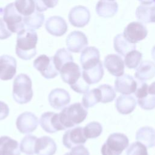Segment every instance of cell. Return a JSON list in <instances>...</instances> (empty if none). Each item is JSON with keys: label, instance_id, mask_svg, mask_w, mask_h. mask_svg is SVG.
Returning <instances> with one entry per match:
<instances>
[{"label": "cell", "instance_id": "45", "mask_svg": "<svg viewBox=\"0 0 155 155\" xmlns=\"http://www.w3.org/2000/svg\"><path fill=\"white\" fill-rule=\"evenodd\" d=\"M142 4H151L155 2V0H139Z\"/></svg>", "mask_w": 155, "mask_h": 155}, {"label": "cell", "instance_id": "35", "mask_svg": "<svg viewBox=\"0 0 155 155\" xmlns=\"http://www.w3.org/2000/svg\"><path fill=\"white\" fill-rule=\"evenodd\" d=\"M142 58V54L136 50L128 52L124 59V63L126 67L128 68H136L140 63Z\"/></svg>", "mask_w": 155, "mask_h": 155}, {"label": "cell", "instance_id": "28", "mask_svg": "<svg viewBox=\"0 0 155 155\" xmlns=\"http://www.w3.org/2000/svg\"><path fill=\"white\" fill-rule=\"evenodd\" d=\"M114 50L119 54L125 56L128 52L136 49V44L129 42L123 34L117 35L113 41Z\"/></svg>", "mask_w": 155, "mask_h": 155}, {"label": "cell", "instance_id": "1", "mask_svg": "<svg viewBox=\"0 0 155 155\" xmlns=\"http://www.w3.org/2000/svg\"><path fill=\"white\" fill-rule=\"evenodd\" d=\"M38 35L36 32L30 28H24L18 33L16 54L23 60H30L36 54V44Z\"/></svg>", "mask_w": 155, "mask_h": 155}, {"label": "cell", "instance_id": "2", "mask_svg": "<svg viewBox=\"0 0 155 155\" xmlns=\"http://www.w3.org/2000/svg\"><path fill=\"white\" fill-rule=\"evenodd\" d=\"M59 114L61 124L65 130L82 122L86 119L88 111L82 104L76 102L64 107Z\"/></svg>", "mask_w": 155, "mask_h": 155}, {"label": "cell", "instance_id": "30", "mask_svg": "<svg viewBox=\"0 0 155 155\" xmlns=\"http://www.w3.org/2000/svg\"><path fill=\"white\" fill-rule=\"evenodd\" d=\"M101 95L100 90L98 88H93L85 93L82 99V104L86 108H90L94 106L98 102H101Z\"/></svg>", "mask_w": 155, "mask_h": 155}, {"label": "cell", "instance_id": "7", "mask_svg": "<svg viewBox=\"0 0 155 155\" xmlns=\"http://www.w3.org/2000/svg\"><path fill=\"white\" fill-rule=\"evenodd\" d=\"M87 138L84 132V127H76L66 131L62 137V143L68 149L82 145L86 142Z\"/></svg>", "mask_w": 155, "mask_h": 155}, {"label": "cell", "instance_id": "31", "mask_svg": "<svg viewBox=\"0 0 155 155\" xmlns=\"http://www.w3.org/2000/svg\"><path fill=\"white\" fill-rule=\"evenodd\" d=\"M73 61L71 54L65 48H62L58 50L53 56V62L58 71L67 62Z\"/></svg>", "mask_w": 155, "mask_h": 155}, {"label": "cell", "instance_id": "9", "mask_svg": "<svg viewBox=\"0 0 155 155\" xmlns=\"http://www.w3.org/2000/svg\"><path fill=\"white\" fill-rule=\"evenodd\" d=\"M148 34L146 27L141 22H132L128 24L124 31V37L130 42L136 44L144 39Z\"/></svg>", "mask_w": 155, "mask_h": 155}, {"label": "cell", "instance_id": "33", "mask_svg": "<svg viewBox=\"0 0 155 155\" xmlns=\"http://www.w3.org/2000/svg\"><path fill=\"white\" fill-rule=\"evenodd\" d=\"M37 137L35 136L28 134L25 136L21 141L20 151L27 155L35 154V145Z\"/></svg>", "mask_w": 155, "mask_h": 155}, {"label": "cell", "instance_id": "36", "mask_svg": "<svg viewBox=\"0 0 155 155\" xmlns=\"http://www.w3.org/2000/svg\"><path fill=\"white\" fill-rule=\"evenodd\" d=\"M101 91V101L103 104L112 102L116 97V93L114 88L110 85L102 84L97 87Z\"/></svg>", "mask_w": 155, "mask_h": 155}, {"label": "cell", "instance_id": "37", "mask_svg": "<svg viewBox=\"0 0 155 155\" xmlns=\"http://www.w3.org/2000/svg\"><path fill=\"white\" fill-rule=\"evenodd\" d=\"M126 155H148L147 147L140 142L132 143L126 151Z\"/></svg>", "mask_w": 155, "mask_h": 155}, {"label": "cell", "instance_id": "12", "mask_svg": "<svg viewBox=\"0 0 155 155\" xmlns=\"http://www.w3.org/2000/svg\"><path fill=\"white\" fill-rule=\"evenodd\" d=\"M90 19V11L87 7L82 5L74 7L68 14L69 22L76 27H84L88 24Z\"/></svg>", "mask_w": 155, "mask_h": 155}, {"label": "cell", "instance_id": "23", "mask_svg": "<svg viewBox=\"0 0 155 155\" xmlns=\"http://www.w3.org/2000/svg\"><path fill=\"white\" fill-rule=\"evenodd\" d=\"M118 5L114 1L100 0L96 5V12L101 17L110 18L117 12Z\"/></svg>", "mask_w": 155, "mask_h": 155}, {"label": "cell", "instance_id": "11", "mask_svg": "<svg viewBox=\"0 0 155 155\" xmlns=\"http://www.w3.org/2000/svg\"><path fill=\"white\" fill-rule=\"evenodd\" d=\"M39 124L42 128L48 133L64 130L60 122L59 113L51 111L44 113L40 117Z\"/></svg>", "mask_w": 155, "mask_h": 155}, {"label": "cell", "instance_id": "16", "mask_svg": "<svg viewBox=\"0 0 155 155\" xmlns=\"http://www.w3.org/2000/svg\"><path fill=\"white\" fill-rule=\"evenodd\" d=\"M104 67L108 71L114 76H120L124 73L125 63L122 58L116 54H110L105 56Z\"/></svg>", "mask_w": 155, "mask_h": 155}, {"label": "cell", "instance_id": "24", "mask_svg": "<svg viewBox=\"0 0 155 155\" xmlns=\"http://www.w3.org/2000/svg\"><path fill=\"white\" fill-rule=\"evenodd\" d=\"M134 76L142 81L152 79L155 76V64L150 61H142L136 69Z\"/></svg>", "mask_w": 155, "mask_h": 155}, {"label": "cell", "instance_id": "21", "mask_svg": "<svg viewBox=\"0 0 155 155\" xmlns=\"http://www.w3.org/2000/svg\"><path fill=\"white\" fill-rule=\"evenodd\" d=\"M115 106L119 113L122 114H128L135 109L136 101L132 96L122 94L116 99Z\"/></svg>", "mask_w": 155, "mask_h": 155}, {"label": "cell", "instance_id": "20", "mask_svg": "<svg viewBox=\"0 0 155 155\" xmlns=\"http://www.w3.org/2000/svg\"><path fill=\"white\" fill-rule=\"evenodd\" d=\"M45 27L50 34L55 36H61L67 31V24L65 20L59 16L49 18L45 22Z\"/></svg>", "mask_w": 155, "mask_h": 155}, {"label": "cell", "instance_id": "3", "mask_svg": "<svg viewBox=\"0 0 155 155\" xmlns=\"http://www.w3.org/2000/svg\"><path fill=\"white\" fill-rule=\"evenodd\" d=\"M33 96L32 82L26 74L21 73L16 76L13 84L12 96L15 101L19 104L29 102Z\"/></svg>", "mask_w": 155, "mask_h": 155}, {"label": "cell", "instance_id": "13", "mask_svg": "<svg viewBox=\"0 0 155 155\" xmlns=\"http://www.w3.org/2000/svg\"><path fill=\"white\" fill-rule=\"evenodd\" d=\"M66 44L68 51L73 53H79L87 47L88 39L83 32L73 31L67 36Z\"/></svg>", "mask_w": 155, "mask_h": 155}, {"label": "cell", "instance_id": "40", "mask_svg": "<svg viewBox=\"0 0 155 155\" xmlns=\"http://www.w3.org/2000/svg\"><path fill=\"white\" fill-rule=\"evenodd\" d=\"M148 94V85L143 81H139L137 82V86L134 92V94L137 99L145 97Z\"/></svg>", "mask_w": 155, "mask_h": 155}, {"label": "cell", "instance_id": "10", "mask_svg": "<svg viewBox=\"0 0 155 155\" xmlns=\"http://www.w3.org/2000/svg\"><path fill=\"white\" fill-rule=\"evenodd\" d=\"M62 81L70 87L74 85L82 76L79 66L73 61L65 64L59 70Z\"/></svg>", "mask_w": 155, "mask_h": 155}, {"label": "cell", "instance_id": "17", "mask_svg": "<svg viewBox=\"0 0 155 155\" xmlns=\"http://www.w3.org/2000/svg\"><path fill=\"white\" fill-rule=\"evenodd\" d=\"M137 82L130 74H125L115 79V90L122 94H130L136 91Z\"/></svg>", "mask_w": 155, "mask_h": 155}, {"label": "cell", "instance_id": "42", "mask_svg": "<svg viewBox=\"0 0 155 155\" xmlns=\"http://www.w3.org/2000/svg\"><path fill=\"white\" fill-rule=\"evenodd\" d=\"M12 34L3 19L0 18V39H5L9 38Z\"/></svg>", "mask_w": 155, "mask_h": 155}, {"label": "cell", "instance_id": "5", "mask_svg": "<svg viewBox=\"0 0 155 155\" xmlns=\"http://www.w3.org/2000/svg\"><path fill=\"white\" fill-rule=\"evenodd\" d=\"M3 19L12 33H18L24 28V17L17 11L14 3H10L4 9Z\"/></svg>", "mask_w": 155, "mask_h": 155}, {"label": "cell", "instance_id": "25", "mask_svg": "<svg viewBox=\"0 0 155 155\" xmlns=\"http://www.w3.org/2000/svg\"><path fill=\"white\" fill-rule=\"evenodd\" d=\"M18 141L9 136L0 137V155H20Z\"/></svg>", "mask_w": 155, "mask_h": 155}, {"label": "cell", "instance_id": "26", "mask_svg": "<svg viewBox=\"0 0 155 155\" xmlns=\"http://www.w3.org/2000/svg\"><path fill=\"white\" fill-rule=\"evenodd\" d=\"M136 16L142 22L155 23V2L138 6L136 10Z\"/></svg>", "mask_w": 155, "mask_h": 155}, {"label": "cell", "instance_id": "15", "mask_svg": "<svg viewBox=\"0 0 155 155\" xmlns=\"http://www.w3.org/2000/svg\"><path fill=\"white\" fill-rule=\"evenodd\" d=\"M17 62L15 58L4 54L0 56V79H12L16 73Z\"/></svg>", "mask_w": 155, "mask_h": 155}, {"label": "cell", "instance_id": "43", "mask_svg": "<svg viewBox=\"0 0 155 155\" xmlns=\"http://www.w3.org/2000/svg\"><path fill=\"white\" fill-rule=\"evenodd\" d=\"M9 114V108L7 104L0 101V120L5 119Z\"/></svg>", "mask_w": 155, "mask_h": 155}, {"label": "cell", "instance_id": "14", "mask_svg": "<svg viewBox=\"0 0 155 155\" xmlns=\"http://www.w3.org/2000/svg\"><path fill=\"white\" fill-rule=\"evenodd\" d=\"M48 99L51 107L57 110H62L70 102L71 100L69 93L60 88L51 90L48 94Z\"/></svg>", "mask_w": 155, "mask_h": 155}, {"label": "cell", "instance_id": "41", "mask_svg": "<svg viewBox=\"0 0 155 155\" xmlns=\"http://www.w3.org/2000/svg\"><path fill=\"white\" fill-rule=\"evenodd\" d=\"M64 155H90V153L86 147L81 145L72 148L70 151Z\"/></svg>", "mask_w": 155, "mask_h": 155}, {"label": "cell", "instance_id": "8", "mask_svg": "<svg viewBox=\"0 0 155 155\" xmlns=\"http://www.w3.org/2000/svg\"><path fill=\"white\" fill-rule=\"evenodd\" d=\"M39 124L38 119L31 112L25 111L18 116L16 125L18 131L22 134H28L34 131Z\"/></svg>", "mask_w": 155, "mask_h": 155}, {"label": "cell", "instance_id": "32", "mask_svg": "<svg viewBox=\"0 0 155 155\" xmlns=\"http://www.w3.org/2000/svg\"><path fill=\"white\" fill-rule=\"evenodd\" d=\"M17 11L22 16L30 15L35 12V3L33 0H16L14 2Z\"/></svg>", "mask_w": 155, "mask_h": 155}, {"label": "cell", "instance_id": "18", "mask_svg": "<svg viewBox=\"0 0 155 155\" xmlns=\"http://www.w3.org/2000/svg\"><path fill=\"white\" fill-rule=\"evenodd\" d=\"M100 61V53L97 48L88 47L82 50L80 57V62L83 70L93 68Z\"/></svg>", "mask_w": 155, "mask_h": 155}, {"label": "cell", "instance_id": "38", "mask_svg": "<svg viewBox=\"0 0 155 155\" xmlns=\"http://www.w3.org/2000/svg\"><path fill=\"white\" fill-rule=\"evenodd\" d=\"M137 103L139 107L143 110H153L155 108V95L148 93L145 97L138 99Z\"/></svg>", "mask_w": 155, "mask_h": 155}, {"label": "cell", "instance_id": "4", "mask_svg": "<svg viewBox=\"0 0 155 155\" xmlns=\"http://www.w3.org/2000/svg\"><path fill=\"white\" fill-rule=\"evenodd\" d=\"M129 145L128 137L120 133L109 135L101 147L102 155H120Z\"/></svg>", "mask_w": 155, "mask_h": 155}, {"label": "cell", "instance_id": "6", "mask_svg": "<svg viewBox=\"0 0 155 155\" xmlns=\"http://www.w3.org/2000/svg\"><path fill=\"white\" fill-rule=\"evenodd\" d=\"M33 67L45 79H53L58 75V71L53 62V57H48L45 54L40 55L34 60Z\"/></svg>", "mask_w": 155, "mask_h": 155}, {"label": "cell", "instance_id": "22", "mask_svg": "<svg viewBox=\"0 0 155 155\" xmlns=\"http://www.w3.org/2000/svg\"><path fill=\"white\" fill-rule=\"evenodd\" d=\"M104 74V68L101 61L96 66L87 70H83L82 76L88 85L98 83L103 78Z\"/></svg>", "mask_w": 155, "mask_h": 155}, {"label": "cell", "instance_id": "27", "mask_svg": "<svg viewBox=\"0 0 155 155\" xmlns=\"http://www.w3.org/2000/svg\"><path fill=\"white\" fill-rule=\"evenodd\" d=\"M136 139L147 148H152L155 143V130L149 126L142 127L136 131Z\"/></svg>", "mask_w": 155, "mask_h": 155}, {"label": "cell", "instance_id": "44", "mask_svg": "<svg viewBox=\"0 0 155 155\" xmlns=\"http://www.w3.org/2000/svg\"><path fill=\"white\" fill-rule=\"evenodd\" d=\"M148 93L155 95V82H153L148 87Z\"/></svg>", "mask_w": 155, "mask_h": 155}, {"label": "cell", "instance_id": "47", "mask_svg": "<svg viewBox=\"0 0 155 155\" xmlns=\"http://www.w3.org/2000/svg\"><path fill=\"white\" fill-rule=\"evenodd\" d=\"M111 1H114V0H111Z\"/></svg>", "mask_w": 155, "mask_h": 155}, {"label": "cell", "instance_id": "34", "mask_svg": "<svg viewBox=\"0 0 155 155\" xmlns=\"http://www.w3.org/2000/svg\"><path fill=\"white\" fill-rule=\"evenodd\" d=\"M84 132L87 139H95L99 137L102 132V125L96 121H93L84 127Z\"/></svg>", "mask_w": 155, "mask_h": 155}, {"label": "cell", "instance_id": "39", "mask_svg": "<svg viewBox=\"0 0 155 155\" xmlns=\"http://www.w3.org/2000/svg\"><path fill=\"white\" fill-rule=\"evenodd\" d=\"M35 7L38 12H44L47 10L48 8L54 7L58 2V0H33Z\"/></svg>", "mask_w": 155, "mask_h": 155}, {"label": "cell", "instance_id": "29", "mask_svg": "<svg viewBox=\"0 0 155 155\" xmlns=\"http://www.w3.org/2000/svg\"><path fill=\"white\" fill-rule=\"evenodd\" d=\"M44 21V15L38 11L24 17V23L27 28L36 30L40 28Z\"/></svg>", "mask_w": 155, "mask_h": 155}, {"label": "cell", "instance_id": "46", "mask_svg": "<svg viewBox=\"0 0 155 155\" xmlns=\"http://www.w3.org/2000/svg\"><path fill=\"white\" fill-rule=\"evenodd\" d=\"M151 56L153 59L155 61V45L153 47L151 50Z\"/></svg>", "mask_w": 155, "mask_h": 155}, {"label": "cell", "instance_id": "19", "mask_svg": "<svg viewBox=\"0 0 155 155\" xmlns=\"http://www.w3.org/2000/svg\"><path fill=\"white\" fill-rule=\"evenodd\" d=\"M56 150V143L50 137L44 136L36 139L35 154L37 155H54Z\"/></svg>", "mask_w": 155, "mask_h": 155}]
</instances>
